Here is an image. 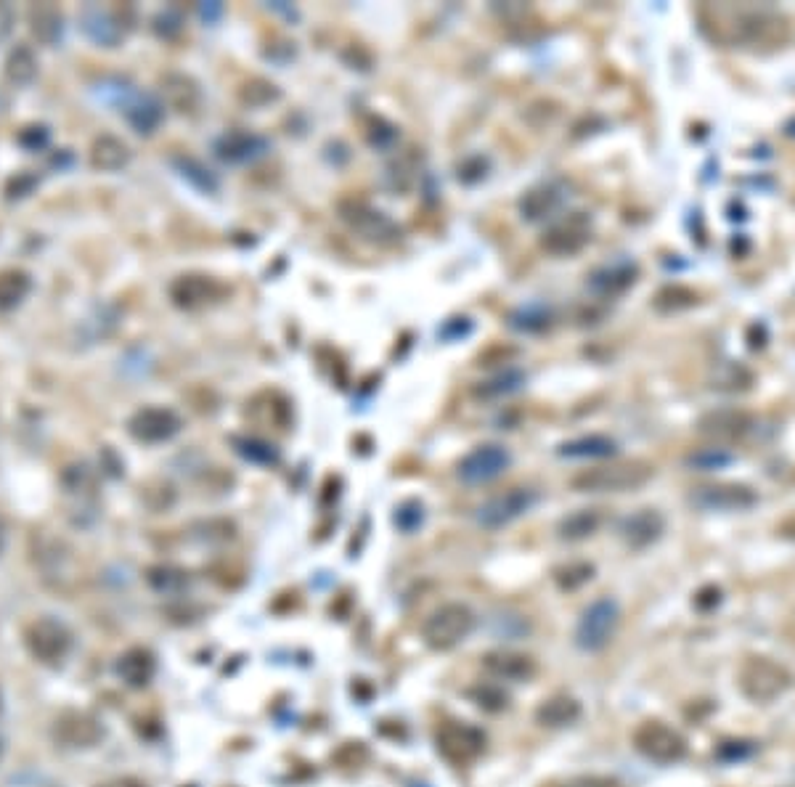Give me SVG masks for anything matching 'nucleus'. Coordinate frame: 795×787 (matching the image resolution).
<instances>
[{
	"label": "nucleus",
	"mask_w": 795,
	"mask_h": 787,
	"mask_svg": "<svg viewBox=\"0 0 795 787\" xmlns=\"http://www.w3.org/2000/svg\"><path fill=\"white\" fill-rule=\"evenodd\" d=\"M146 581L157 594H181L189 586V573L175 565H154L146 570Z\"/></svg>",
	"instance_id": "e433bc0d"
},
{
	"label": "nucleus",
	"mask_w": 795,
	"mask_h": 787,
	"mask_svg": "<svg viewBox=\"0 0 795 787\" xmlns=\"http://www.w3.org/2000/svg\"><path fill=\"white\" fill-rule=\"evenodd\" d=\"M483 668L501 682H528L536 674V660L523 652L493 650L483 655Z\"/></svg>",
	"instance_id": "4be33fe9"
},
{
	"label": "nucleus",
	"mask_w": 795,
	"mask_h": 787,
	"mask_svg": "<svg viewBox=\"0 0 795 787\" xmlns=\"http://www.w3.org/2000/svg\"><path fill=\"white\" fill-rule=\"evenodd\" d=\"M785 136L795 138V117L793 120H788V125H785Z\"/></svg>",
	"instance_id": "5fc2aeb1"
},
{
	"label": "nucleus",
	"mask_w": 795,
	"mask_h": 787,
	"mask_svg": "<svg viewBox=\"0 0 795 787\" xmlns=\"http://www.w3.org/2000/svg\"><path fill=\"white\" fill-rule=\"evenodd\" d=\"M758 496L745 485H700L689 493V504L703 512H745L756 507Z\"/></svg>",
	"instance_id": "4468645a"
},
{
	"label": "nucleus",
	"mask_w": 795,
	"mask_h": 787,
	"mask_svg": "<svg viewBox=\"0 0 795 787\" xmlns=\"http://www.w3.org/2000/svg\"><path fill=\"white\" fill-rule=\"evenodd\" d=\"M199 16H202L205 22H218L220 16H223V6H220V3H202V6H199Z\"/></svg>",
	"instance_id": "3c124183"
},
{
	"label": "nucleus",
	"mask_w": 795,
	"mask_h": 787,
	"mask_svg": "<svg viewBox=\"0 0 795 787\" xmlns=\"http://www.w3.org/2000/svg\"><path fill=\"white\" fill-rule=\"evenodd\" d=\"M175 167H178V173H181L183 178H186V181L194 186V189L207 191V194L218 191V178H215V173H212L210 167L202 165L199 159L178 157L175 159Z\"/></svg>",
	"instance_id": "4c0bfd02"
},
{
	"label": "nucleus",
	"mask_w": 795,
	"mask_h": 787,
	"mask_svg": "<svg viewBox=\"0 0 795 787\" xmlns=\"http://www.w3.org/2000/svg\"><path fill=\"white\" fill-rule=\"evenodd\" d=\"M159 91H162V104L173 106L175 112L181 114H194L202 104V91H199L197 80L181 75V72H170V75L162 77Z\"/></svg>",
	"instance_id": "b1692460"
},
{
	"label": "nucleus",
	"mask_w": 795,
	"mask_h": 787,
	"mask_svg": "<svg viewBox=\"0 0 795 787\" xmlns=\"http://www.w3.org/2000/svg\"><path fill=\"white\" fill-rule=\"evenodd\" d=\"M562 202H565V186L560 181L541 183L520 199V215L528 223H538V220L552 218L554 212L562 207Z\"/></svg>",
	"instance_id": "5701e85b"
},
{
	"label": "nucleus",
	"mask_w": 795,
	"mask_h": 787,
	"mask_svg": "<svg viewBox=\"0 0 795 787\" xmlns=\"http://www.w3.org/2000/svg\"><path fill=\"white\" fill-rule=\"evenodd\" d=\"M181 30H183V16L178 14V11H173V8H170V11H162V14L154 19V32H157L159 38L170 40Z\"/></svg>",
	"instance_id": "de8ad7c7"
},
{
	"label": "nucleus",
	"mask_w": 795,
	"mask_h": 787,
	"mask_svg": "<svg viewBox=\"0 0 795 787\" xmlns=\"http://www.w3.org/2000/svg\"><path fill=\"white\" fill-rule=\"evenodd\" d=\"M435 745L448 764L467 766L485 750V735L464 721H446L435 732Z\"/></svg>",
	"instance_id": "1a4fd4ad"
},
{
	"label": "nucleus",
	"mask_w": 795,
	"mask_h": 787,
	"mask_svg": "<svg viewBox=\"0 0 795 787\" xmlns=\"http://www.w3.org/2000/svg\"><path fill=\"white\" fill-rule=\"evenodd\" d=\"M735 456L729 454L727 448H703V451H695V454L687 456V464L689 467H695V470H721V467H727L729 462H732Z\"/></svg>",
	"instance_id": "ea45409f"
},
{
	"label": "nucleus",
	"mask_w": 795,
	"mask_h": 787,
	"mask_svg": "<svg viewBox=\"0 0 795 787\" xmlns=\"http://www.w3.org/2000/svg\"><path fill=\"white\" fill-rule=\"evenodd\" d=\"M621 623V607L610 597L594 599L578 618L576 644L583 652H602L613 642L615 631Z\"/></svg>",
	"instance_id": "423d86ee"
},
{
	"label": "nucleus",
	"mask_w": 795,
	"mask_h": 787,
	"mask_svg": "<svg viewBox=\"0 0 795 787\" xmlns=\"http://www.w3.org/2000/svg\"><path fill=\"white\" fill-rule=\"evenodd\" d=\"M470 695L485 711H501V708H507V695L499 687H493V684H480V687L472 689Z\"/></svg>",
	"instance_id": "c03bdc74"
},
{
	"label": "nucleus",
	"mask_w": 795,
	"mask_h": 787,
	"mask_svg": "<svg viewBox=\"0 0 795 787\" xmlns=\"http://www.w3.org/2000/svg\"><path fill=\"white\" fill-rule=\"evenodd\" d=\"M666 533V520L658 509H639L621 523V538L629 549H647Z\"/></svg>",
	"instance_id": "412c9836"
},
{
	"label": "nucleus",
	"mask_w": 795,
	"mask_h": 787,
	"mask_svg": "<svg viewBox=\"0 0 795 787\" xmlns=\"http://www.w3.org/2000/svg\"><path fill=\"white\" fill-rule=\"evenodd\" d=\"M552 308L544 303L520 305L507 316V324L520 334H541L552 326Z\"/></svg>",
	"instance_id": "2f4dec72"
},
{
	"label": "nucleus",
	"mask_w": 795,
	"mask_h": 787,
	"mask_svg": "<svg viewBox=\"0 0 795 787\" xmlns=\"http://www.w3.org/2000/svg\"><path fill=\"white\" fill-rule=\"evenodd\" d=\"M38 186V175L32 173H16L11 181L6 183V197L8 199H24L30 197L32 191Z\"/></svg>",
	"instance_id": "09e8293b"
},
{
	"label": "nucleus",
	"mask_w": 795,
	"mask_h": 787,
	"mask_svg": "<svg viewBox=\"0 0 795 787\" xmlns=\"http://www.w3.org/2000/svg\"><path fill=\"white\" fill-rule=\"evenodd\" d=\"M727 43H737L742 48H782L790 40V24L772 8H750V11H729Z\"/></svg>",
	"instance_id": "f257e3e1"
},
{
	"label": "nucleus",
	"mask_w": 795,
	"mask_h": 787,
	"mask_svg": "<svg viewBox=\"0 0 795 787\" xmlns=\"http://www.w3.org/2000/svg\"><path fill=\"white\" fill-rule=\"evenodd\" d=\"M234 443L236 454L247 459L250 464H260V467H271V464L279 462V448L268 443L263 438H252V435H239V438H231Z\"/></svg>",
	"instance_id": "c9c22d12"
},
{
	"label": "nucleus",
	"mask_w": 795,
	"mask_h": 787,
	"mask_svg": "<svg viewBox=\"0 0 795 787\" xmlns=\"http://www.w3.org/2000/svg\"><path fill=\"white\" fill-rule=\"evenodd\" d=\"M3 544H6V528H3V520H0V552H3Z\"/></svg>",
	"instance_id": "6e6d98bb"
},
{
	"label": "nucleus",
	"mask_w": 795,
	"mask_h": 787,
	"mask_svg": "<svg viewBox=\"0 0 795 787\" xmlns=\"http://www.w3.org/2000/svg\"><path fill=\"white\" fill-rule=\"evenodd\" d=\"M157 674V660L146 647H133L117 660V676L133 689H144Z\"/></svg>",
	"instance_id": "a878e982"
},
{
	"label": "nucleus",
	"mask_w": 795,
	"mask_h": 787,
	"mask_svg": "<svg viewBox=\"0 0 795 787\" xmlns=\"http://www.w3.org/2000/svg\"><path fill=\"white\" fill-rule=\"evenodd\" d=\"M223 295H226V287L205 273H183L170 284V300L183 311H197V308L218 303Z\"/></svg>",
	"instance_id": "dca6fc26"
},
{
	"label": "nucleus",
	"mask_w": 795,
	"mask_h": 787,
	"mask_svg": "<svg viewBox=\"0 0 795 787\" xmlns=\"http://www.w3.org/2000/svg\"><path fill=\"white\" fill-rule=\"evenodd\" d=\"M562 787H623L618 780L610 777H576V780L565 782Z\"/></svg>",
	"instance_id": "8fccbe9b"
},
{
	"label": "nucleus",
	"mask_w": 795,
	"mask_h": 787,
	"mask_svg": "<svg viewBox=\"0 0 795 787\" xmlns=\"http://www.w3.org/2000/svg\"><path fill=\"white\" fill-rule=\"evenodd\" d=\"M337 210H340V218L345 220V226L353 234L361 236L364 242L379 244V247L401 242V226L379 207L364 202V199H345Z\"/></svg>",
	"instance_id": "39448f33"
},
{
	"label": "nucleus",
	"mask_w": 795,
	"mask_h": 787,
	"mask_svg": "<svg viewBox=\"0 0 795 787\" xmlns=\"http://www.w3.org/2000/svg\"><path fill=\"white\" fill-rule=\"evenodd\" d=\"M11 22H14L11 8H8L6 3H0V38H3V35H8V30H11Z\"/></svg>",
	"instance_id": "603ef678"
},
{
	"label": "nucleus",
	"mask_w": 795,
	"mask_h": 787,
	"mask_svg": "<svg viewBox=\"0 0 795 787\" xmlns=\"http://www.w3.org/2000/svg\"><path fill=\"white\" fill-rule=\"evenodd\" d=\"M125 11V8H122ZM120 8H101V6H85L80 14V27L96 46L114 48L120 46L128 27L122 24Z\"/></svg>",
	"instance_id": "6ab92c4d"
},
{
	"label": "nucleus",
	"mask_w": 795,
	"mask_h": 787,
	"mask_svg": "<svg viewBox=\"0 0 795 787\" xmlns=\"http://www.w3.org/2000/svg\"><path fill=\"white\" fill-rule=\"evenodd\" d=\"M591 573L594 568L586 565V562H576V565H565V568L554 570V581L560 586L562 591H576L581 589L583 583L591 581Z\"/></svg>",
	"instance_id": "a19ab883"
},
{
	"label": "nucleus",
	"mask_w": 795,
	"mask_h": 787,
	"mask_svg": "<svg viewBox=\"0 0 795 787\" xmlns=\"http://www.w3.org/2000/svg\"><path fill=\"white\" fill-rule=\"evenodd\" d=\"M53 740L64 748H93L104 740V724L85 711H64L53 719Z\"/></svg>",
	"instance_id": "ddd939ff"
},
{
	"label": "nucleus",
	"mask_w": 795,
	"mask_h": 787,
	"mask_svg": "<svg viewBox=\"0 0 795 787\" xmlns=\"http://www.w3.org/2000/svg\"><path fill=\"white\" fill-rule=\"evenodd\" d=\"M366 138H369V144L374 146V149H390V146L398 141V133H395V125H390V122L382 120V117H374Z\"/></svg>",
	"instance_id": "a18cd8bd"
},
{
	"label": "nucleus",
	"mask_w": 795,
	"mask_h": 787,
	"mask_svg": "<svg viewBox=\"0 0 795 787\" xmlns=\"http://www.w3.org/2000/svg\"><path fill=\"white\" fill-rule=\"evenodd\" d=\"M602 517H599L597 509H578L573 515L562 517L560 525H557V533H560L562 541H583L597 533Z\"/></svg>",
	"instance_id": "f704fd0d"
},
{
	"label": "nucleus",
	"mask_w": 795,
	"mask_h": 787,
	"mask_svg": "<svg viewBox=\"0 0 795 787\" xmlns=\"http://www.w3.org/2000/svg\"><path fill=\"white\" fill-rule=\"evenodd\" d=\"M271 152V141L252 130H228L215 141V154L228 165H250Z\"/></svg>",
	"instance_id": "a211bd4d"
},
{
	"label": "nucleus",
	"mask_w": 795,
	"mask_h": 787,
	"mask_svg": "<svg viewBox=\"0 0 795 787\" xmlns=\"http://www.w3.org/2000/svg\"><path fill=\"white\" fill-rule=\"evenodd\" d=\"M737 687L753 703H772L793 687V674L780 660L750 655L737 668Z\"/></svg>",
	"instance_id": "7ed1b4c3"
},
{
	"label": "nucleus",
	"mask_w": 795,
	"mask_h": 787,
	"mask_svg": "<svg viewBox=\"0 0 795 787\" xmlns=\"http://www.w3.org/2000/svg\"><path fill=\"white\" fill-rule=\"evenodd\" d=\"M578 719H581V703L570 695L549 697V700H544V703L538 705L536 711L538 724L549 729L570 727V724H576Z\"/></svg>",
	"instance_id": "c85d7f7f"
},
{
	"label": "nucleus",
	"mask_w": 795,
	"mask_h": 787,
	"mask_svg": "<svg viewBox=\"0 0 795 787\" xmlns=\"http://www.w3.org/2000/svg\"><path fill=\"white\" fill-rule=\"evenodd\" d=\"M183 422L173 409L165 406H146V409L136 411L128 422V432L138 443H165V440L175 438L181 432Z\"/></svg>",
	"instance_id": "2eb2a0df"
},
{
	"label": "nucleus",
	"mask_w": 795,
	"mask_h": 787,
	"mask_svg": "<svg viewBox=\"0 0 795 787\" xmlns=\"http://www.w3.org/2000/svg\"><path fill=\"white\" fill-rule=\"evenodd\" d=\"M591 242V218L586 212H570L562 220H554L541 236V247L552 255H576Z\"/></svg>",
	"instance_id": "9b49d317"
},
{
	"label": "nucleus",
	"mask_w": 795,
	"mask_h": 787,
	"mask_svg": "<svg viewBox=\"0 0 795 787\" xmlns=\"http://www.w3.org/2000/svg\"><path fill=\"white\" fill-rule=\"evenodd\" d=\"M652 477H655V467L634 459V462L602 464V467L578 472L570 485L578 493H629L650 483Z\"/></svg>",
	"instance_id": "f03ea898"
},
{
	"label": "nucleus",
	"mask_w": 795,
	"mask_h": 787,
	"mask_svg": "<svg viewBox=\"0 0 795 787\" xmlns=\"http://www.w3.org/2000/svg\"><path fill=\"white\" fill-rule=\"evenodd\" d=\"M104 787H144V785H141V782H136V780H114V782H109V785H104Z\"/></svg>",
	"instance_id": "864d4df0"
},
{
	"label": "nucleus",
	"mask_w": 795,
	"mask_h": 787,
	"mask_svg": "<svg viewBox=\"0 0 795 787\" xmlns=\"http://www.w3.org/2000/svg\"><path fill=\"white\" fill-rule=\"evenodd\" d=\"M475 629V613L464 602L440 605L422 626V639L430 650L446 652L462 644Z\"/></svg>",
	"instance_id": "20e7f679"
},
{
	"label": "nucleus",
	"mask_w": 795,
	"mask_h": 787,
	"mask_svg": "<svg viewBox=\"0 0 795 787\" xmlns=\"http://www.w3.org/2000/svg\"><path fill=\"white\" fill-rule=\"evenodd\" d=\"M0 711H3V695H0Z\"/></svg>",
	"instance_id": "4d7b16f0"
},
{
	"label": "nucleus",
	"mask_w": 795,
	"mask_h": 787,
	"mask_svg": "<svg viewBox=\"0 0 795 787\" xmlns=\"http://www.w3.org/2000/svg\"><path fill=\"white\" fill-rule=\"evenodd\" d=\"M242 99L252 106H263V104H268V101L279 99V91H276V85L273 83H265V80H250V83L242 88Z\"/></svg>",
	"instance_id": "37998d69"
},
{
	"label": "nucleus",
	"mask_w": 795,
	"mask_h": 787,
	"mask_svg": "<svg viewBox=\"0 0 795 787\" xmlns=\"http://www.w3.org/2000/svg\"><path fill=\"white\" fill-rule=\"evenodd\" d=\"M652 305H655V311L660 313H679L692 308V305H697V295L692 289L682 287V284H674V287L660 289Z\"/></svg>",
	"instance_id": "58836bf2"
},
{
	"label": "nucleus",
	"mask_w": 795,
	"mask_h": 787,
	"mask_svg": "<svg viewBox=\"0 0 795 787\" xmlns=\"http://www.w3.org/2000/svg\"><path fill=\"white\" fill-rule=\"evenodd\" d=\"M0 753H3V742H0Z\"/></svg>",
	"instance_id": "13d9d810"
},
{
	"label": "nucleus",
	"mask_w": 795,
	"mask_h": 787,
	"mask_svg": "<svg viewBox=\"0 0 795 787\" xmlns=\"http://www.w3.org/2000/svg\"><path fill=\"white\" fill-rule=\"evenodd\" d=\"M125 120L138 136H152L154 130L165 120V104L154 93H136L125 104Z\"/></svg>",
	"instance_id": "393cba45"
},
{
	"label": "nucleus",
	"mask_w": 795,
	"mask_h": 787,
	"mask_svg": "<svg viewBox=\"0 0 795 787\" xmlns=\"http://www.w3.org/2000/svg\"><path fill=\"white\" fill-rule=\"evenodd\" d=\"M130 157H133L130 146L122 138L109 136V133L96 138L91 146V165L101 173H117L122 167H128Z\"/></svg>",
	"instance_id": "bb28decb"
},
{
	"label": "nucleus",
	"mask_w": 795,
	"mask_h": 787,
	"mask_svg": "<svg viewBox=\"0 0 795 787\" xmlns=\"http://www.w3.org/2000/svg\"><path fill=\"white\" fill-rule=\"evenodd\" d=\"M536 499V491H530V488H512L507 493H499L477 509V525L485 530L507 528L523 515H528Z\"/></svg>",
	"instance_id": "9d476101"
},
{
	"label": "nucleus",
	"mask_w": 795,
	"mask_h": 787,
	"mask_svg": "<svg viewBox=\"0 0 795 787\" xmlns=\"http://www.w3.org/2000/svg\"><path fill=\"white\" fill-rule=\"evenodd\" d=\"M512 464V454L501 443H483L459 462V477L467 485H485L501 477Z\"/></svg>",
	"instance_id": "f8f14e48"
},
{
	"label": "nucleus",
	"mask_w": 795,
	"mask_h": 787,
	"mask_svg": "<svg viewBox=\"0 0 795 787\" xmlns=\"http://www.w3.org/2000/svg\"><path fill=\"white\" fill-rule=\"evenodd\" d=\"M528 382L523 369L517 366H509V369L493 374L491 379H485L480 385L475 387V398H483V401H499V398H509L515 395L517 390H523V385Z\"/></svg>",
	"instance_id": "c756f323"
},
{
	"label": "nucleus",
	"mask_w": 795,
	"mask_h": 787,
	"mask_svg": "<svg viewBox=\"0 0 795 787\" xmlns=\"http://www.w3.org/2000/svg\"><path fill=\"white\" fill-rule=\"evenodd\" d=\"M27 22H30V32L32 38L43 43V46H56L64 35V16L56 6L51 3H38V6L30 8L27 14Z\"/></svg>",
	"instance_id": "cd10ccee"
},
{
	"label": "nucleus",
	"mask_w": 795,
	"mask_h": 787,
	"mask_svg": "<svg viewBox=\"0 0 795 787\" xmlns=\"http://www.w3.org/2000/svg\"><path fill=\"white\" fill-rule=\"evenodd\" d=\"M615 454H618V443L607 435H583L560 446V456H568V459H607Z\"/></svg>",
	"instance_id": "7c9ffc66"
},
{
	"label": "nucleus",
	"mask_w": 795,
	"mask_h": 787,
	"mask_svg": "<svg viewBox=\"0 0 795 787\" xmlns=\"http://www.w3.org/2000/svg\"><path fill=\"white\" fill-rule=\"evenodd\" d=\"M30 289H32V279L27 271H22V268L0 271V313L14 311L16 305L30 295Z\"/></svg>",
	"instance_id": "473e14b6"
},
{
	"label": "nucleus",
	"mask_w": 795,
	"mask_h": 787,
	"mask_svg": "<svg viewBox=\"0 0 795 787\" xmlns=\"http://www.w3.org/2000/svg\"><path fill=\"white\" fill-rule=\"evenodd\" d=\"M24 647L40 666L56 668L67 660L72 650V634L64 623L53 621V618H38V621L27 623L24 629Z\"/></svg>",
	"instance_id": "6e6552de"
},
{
	"label": "nucleus",
	"mask_w": 795,
	"mask_h": 787,
	"mask_svg": "<svg viewBox=\"0 0 795 787\" xmlns=\"http://www.w3.org/2000/svg\"><path fill=\"white\" fill-rule=\"evenodd\" d=\"M424 523V507L419 501H403L401 507L395 509V525L403 533H414L417 528H422Z\"/></svg>",
	"instance_id": "79ce46f5"
},
{
	"label": "nucleus",
	"mask_w": 795,
	"mask_h": 787,
	"mask_svg": "<svg viewBox=\"0 0 795 787\" xmlns=\"http://www.w3.org/2000/svg\"><path fill=\"white\" fill-rule=\"evenodd\" d=\"M48 138H51V133H48L46 125H30V128H24L19 136H16V141L27 149V152H40V149H46L48 146Z\"/></svg>",
	"instance_id": "49530a36"
},
{
	"label": "nucleus",
	"mask_w": 795,
	"mask_h": 787,
	"mask_svg": "<svg viewBox=\"0 0 795 787\" xmlns=\"http://www.w3.org/2000/svg\"><path fill=\"white\" fill-rule=\"evenodd\" d=\"M634 748L647 761L660 766L679 764L687 756V740L679 729L668 727L666 721H642L634 732Z\"/></svg>",
	"instance_id": "0eeeda50"
},
{
	"label": "nucleus",
	"mask_w": 795,
	"mask_h": 787,
	"mask_svg": "<svg viewBox=\"0 0 795 787\" xmlns=\"http://www.w3.org/2000/svg\"><path fill=\"white\" fill-rule=\"evenodd\" d=\"M38 77V56L32 53V48L16 46L14 51L8 53L6 59V80L11 85H30Z\"/></svg>",
	"instance_id": "72a5a7b5"
},
{
	"label": "nucleus",
	"mask_w": 795,
	"mask_h": 787,
	"mask_svg": "<svg viewBox=\"0 0 795 787\" xmlns=\"http://www.w3.org/2000/svg\"><path fill=\"white\" fill-rule=\"evenodd\" d=\"M636 276H639V265L631 263V260L607 263L591 273L589 289L602 300H613V297H621L623 292H629L634 287Z\"/></svg>",
	"instance_id": "aec40b11"
},
{
	"label": "nucleus",
	"mask_w": 795,
	"mask_h": 787,
	"mask_svg": "<svg viewBox=\"0 0 795 787\" xmlns=\"http://www.w3.org/2000/svg\"><path fill=\"white\" fill-rule=\"evenodd\" d=\"M753 427H756V419L745 409L708 411L697 422V432L703 438L716 440V443H735V440H742Z\"/></svg>",
	"instance_id": "f3484780"
}]
</instances>
